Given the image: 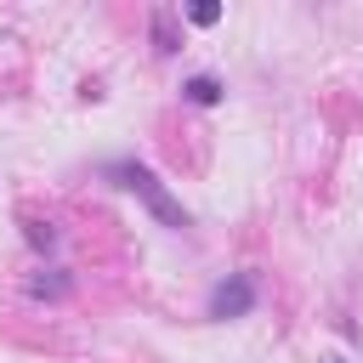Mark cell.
<instances>
[{"mask_svg":"<svg viewBox=\"0 0 363 363\" xmlns=\"http://www.w3.org/2000/svg\"><path fill=\"white\" fill-rule=\"evenodd\" d=\"M108 176H113L125 193H136V199H142V204H147V210H153V216H159L170 233H187V227H193V216H187V210H182V204L164 193V182H159V176H153L142 159H119V164H108Z\"/></svg>","mask_w":363,"mask_h":363,"instance_id":"6da1fadb","label":"cell"},{"mask_svg":"<svg viewBox=\"0 0 363 363\" xmlns=\"http://www.w3.org/2000/svg\"><path fill=\"white\" fill-rule=\"evenodd\" d=\"M255 301H261V289H255V272H227V278L210 289V306H204V318H216V323H233V318H250V312H255Z\"/></svg>","mask_w":363,"mask_h":363,"instance_id":"7a4b0ae2","label":"cell"},{"mask_svg":"<svg viewBox=\"0 0 363 363\" xmlns=\"http://www.w3.org/2000/svg\"><path fill=\"white\" fill-rule=\"evenodd\" d=\"M147 34H153V51H159V57H176L182 34H176V17H170L164 6H153V11H147Z\"/></svg>","mask_w":363,"mask_h":363,"instance_id":"3957f363","label":"cell"},{"mask_svg":"<svg viewBox=\"0 0 363 363\" xmlns=\"http://www.w3.org/2000/svg\"><path fill=\"white\" fill-rule=\"evenodd\" d=\"M221 91H227V85H221L216 74H193V79L182 85V96H187L193 108H216V102H221Z\"/></svg>","mask_w":363,"mask_h":363,"instance_id":"277c9868","label":"cell"},{"mask_svg":"<svg viewBox=\"0 0 363 363\" xmlns=\"http://www.w3.org/2000/svg\"><path fill=\"white\" fill-rule=\"evenodd\" d=\"M68 289H74V278H68L62 267H57L51 278H34V284H28V295H34V301H62Z\"/></svg>","mask_w":363,"mask_h":363,"instance_id":"5b68a950","label":"cell"},{"mask_svg":"<svg viewBox=\"0 0 363 363\" xmlns=\"http://www.w3.org/2000/svg\"><path fill=\"white\" fill-rule=\"evenodd\" d=\"M23 238H28L40 255H51V250H57V227H51V221H23Z\"/></svg>","mask_w":363,"mask_h":363,"instance_id":"8992f818","label":"cell"},{"mask_svg":"<svg viewBox=\"0 0 363 363\" xmlns=\"http://www.w3.org/2000/svg\"><path fill=\"white\" fill-rule=\"evenodd\" d=\"M187 23L210 28V23H221V6H216V0H199V6H187Z\"/></svg>","mask_w":363,"mask_h":363,"instance_id":"52a82bcc","label":"cell"},{"mask_svg":"<svg viewBox=\"0 0 363 363\" xmlns=\"http://www.w3.org/2000/svg\"><path fill=\"white\" fill-rule=\"evenodd\" d=\"M335 363H346V357H335Z\"/></svg>","mask_w":363,"mask_h":363,"instance_id":"ba28073f","label":"cell"}]
</instances>
